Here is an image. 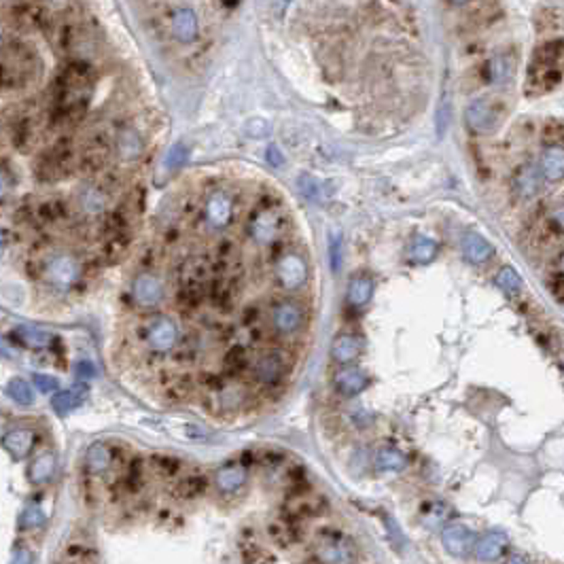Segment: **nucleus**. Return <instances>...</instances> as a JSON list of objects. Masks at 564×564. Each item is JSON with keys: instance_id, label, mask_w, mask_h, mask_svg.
<instances>
[{"instance_id": "1", "label": "nucleus", "mask_w": 564, "mask_h": 564, "mask_svg": "<svg viewBox=\"0 0 564 564\" xmlns=\"http://www.w3.org/2000/svg\"><path fill=\"white\" fill-rule=\"evenodd\" d=\"M564 79V39H548L535 47L524 81V93L539 98L552 93Z\"/></svg>"}, {"instance_id": "2", "label": "nucleus", "mask_w": 564, "mask_h": 564, "mask_svg": "<svg viewBox=\"0 0 564 564\" xmlns=\"http://www.w3.org/2000/svg\"><path fill=\"white\" fill-rule=\"evenodd\" d=\"M539 170L545 183H564V123L552 119L543 125L539 145Z\"/></svg>"}, {"instance_id": "3", "label": "nucleus", "mask_w": 564, "mask_h": 564, "mask_svg": "<svg viewBox=\"0 0 564 564\" xmlns=\"http://www.w3.org/2000/svg\"><path fill=\"white\" fill-rule=\"evenodd\" d=\"M507 113H509V104L505 98L486 96V98H478L476 102L467 106L465 117H467V125L476 134H492L505 121Z\"/></svg>"}, {"instance_id": "4", "label": "nucleus", "mask_w": 564, "mask_h": 564, "mask_svg": "<svg viewBox=\"0 0 564 564\" xmlns=\"http://www.w3.org/2000/svg\"><path fill=\"white\" fill-rule=\"evenodd\" d=\"M564 240V193L552 200L535 219L530 244L537 246H554Z\"/></svg>"}, {"instance_id": "5", "label": "nucleus", "mask_w": 564, "mask_h": 564, "mask_svg": "<svg viewBox=\"0 0 564 564\" xmlns=\"http://www.w3.org/2000/svg\"><path fill=\"white\" fill-rule=\"evenodd\" d=\"M314 554L321 564H352L354 545L348 537L337 530H324L317 537Z\"/></svg>"}, {"instance_id": "6", "label": "nucleus", "mask_w": 564, "mask_h": 564, "mask_svg": "<svg viewBox=\"0 0 564 564\" xmlns=\"http://www.w3.org/2000/svg\"><path fill=\"white\" fill-rule=\"evenodd\" d=\"M79 274V261L66 252H58L45 263V280L58 291H68L77 282Z\"/></svg>"}, {"instance_id": "7", "label": "nucleus", "mask_w": 564, "mask_h": 564, "mask_svg": "<svg viewBox=\"0 0 564 564\" xmlns=\"http://www.w3.org/2000/svg\"><path fill=\"white\" fill-rule=\"evenodd\" d=\"M276 278L280 282L282 289L287 291H297L306 284L308 280V265L306 261L295 255V252H287L276 261Z\"/></svg>"}, {"instance_id": "8", "label": "nucleus", "mask_w": 564, "mask_h": 564, "mask_svg": "<svg viewBox=\"0 0 564 564\" xmlns=\"http://www.w3.org/2000/svg\"><path fill=\"white\" fill-rule=\"evenodd\" d=\"M543 183H545V178H543L537 161H522L513 170V191L522 200H530V198L539 195L541 189H543Z\"/></svg>"}, {"instance_id": "9", "label": "nucleus", "mask_w": 564, "mask_h": 564, "mask_svg": "<svg viewBox=\"0 0 564 564\" xmlns=\"http://www.w3.org/2000/svg\"><path fill=\"white\" fill-rule=\"evenodd\" d=\"M132 295H134V302L145 308V310H151V308H158L163 299V282L155 274H149V272H143L134 278V284H132Z\"/></svg>"}, {"instance_id": "10", "label": "nucleus", "mask_w": 564, "mask_h": 564, "mask_svg": "<svg viewBox=\"0 0 564 564\" xmlns=\"http://www.w3.org/2000/svg\"><path fill=\"white\" fill-rule=\"evenodd\" d=\"M147 344L151 350L155 352H168L176 346V339H178V327L176 322L168 317H158L149 322L147 327V335H145Z\"/></svg>"}, {"instance_id": "11", "label": "nucleus", "mask_w": 564, "mask_h": 564, "mask_svg": "<svg viewBox=\"0 0 564 564\" xmlns=\"http://www.w3.org/2000/svg\"><path fill=\"white\" fill-rule=\"evenodd\" d=\"M516 66H518V58L516 53L511 51H503V53H496L494 58H490L486 64H483V81L488 85H496V87H503L507 85L509 81H513L516 75Z\"/></svg>"}, {"instance_id": "12", "label": "nucleus", "mask_w": 564, "mask_h": 564, "mask_svg": "<svg viewBox=\"0 0 564 564\" xmlns=\"http://www.w3.org/2000/svg\"><path fill=\"white\" fill-rule=\"evenodd\" d=\"M441 541H443V548L448 554L456 556V558H463L467 554H471L476 550V535L463 526V524H452V526H446L443 533H441Z\"/></svg>"}, {"instance_id": "13", "label": "nucleus", "mask_w": 564, "mask_h": 564, "mask_svg": "<svg viewBox=\"0 0 564 564\" xmlns=\"http://www.w3.org/2000/svg\"><path fill=\"white\" fill-rule=\"evenodd\" d=\"M170 28L174 39L180 43H191L198 39V15L191 6L178 4L170 15Z\"/></svg>"}, {"instance_id": "14", "label": "nucleus", "mask_w": 564, "mask_h": 564, "mask_svg": "<svg viewBox=\"0 0 564 564\" xmlns=\"http://www.w3.org/2000/svg\"><path fill=\"white\" fill-rule=\"evenodd\" d=\"M302 321H304V312L293 302H280L272 310V322H274V327L280 333H284V335L295 333L302 327Z\"/></svg>"}, {"instance_id": "15", "label": "nucleus", "mask_w": 564, "mask_h": 564, "mask_svg": "<svg viewBox=\"0 0 564 564\" xmlns=\"http://www.w3.org/2000/svg\"><path fill=\"white\" fill-rule=\"evenodd\" d=\"M509 545V537L503 530H490L476 543V558L482 563H492L503 556V552Z\"/></svg>"}, {"instance_id": "16", "label": "nucleus", "mask_w": 564, "mask_h": 564, "mask_svg": "<svg viewBox=\"0 0 564 564\" xmlns=\"http://www.w3.org/2000/svg\"><path fill=\"white\" fill-rule=\"evenodd\" d=\"M280 232V219L274 210H261L250 221V234L259 244H270Z\"/></svg>"}, {"instance_id": "17", "label": "nucleus", "mask_w": 564, "mask_h": 564, "mask_svg": "<svg viewBox=\"0 0 564 564\" xmlns=\"http://www.w3.org/2000/svg\"><path fill=\"white\" fill-rule=\"evenodd\" d=\"M284 376V359L278 352H267L259 357L255 365V378L261 384H276Z\"/></svg>"}, {"instance_id": "18", "label": "nucleus", "mask_w": 564, "mask_h": 564, "mask_svg": "<svg viewBox=\"0 0 564 564\" xmlns=\"http://www.w3.org/2000/svg\"><path fill=\"white\" fill-rule=\"evenodd\" d=\"M4 450L11 454V458L15 461H21L26 458L32 448H34V431L30 429H13L4 435V441H2Z\"/></svg>"}, {"instance_id": "19", "label": "nucleus", "mask_w": 564, "mask_h": 564, "mask_svg": "<svg viewBox=\"0 0 564 564\" xmlns=\"http://www.w3.org/2000/svg\"><path fill=\"white\" fill-rule=\"evenodd\" d=\"M234 215V206L232 200L225 193H215L208 202H206V219L212 227H225L230 225Z\"/></svg>"}, {"instance_id": "20", "label": "nucleus", "mask_w": 564, "mask_h": 564, "mask_svg": "<svg viewBox=\"0 0 564 564\" xmlns=\"http://www.w3.org/2000/svg\"><path fill=\"white\" fill-rule=\"evenodd\" d=\"M363 352V339L357 335H339L331 346V357L337 363H350Z\"/></svg>"}, {"instance_id": "21", "label": "nucleus", "mask_w": 564, "mask_h": 564, "mask_svg": "<svg viewBox=\"0 0 564 564\" xmlns=\"http://www.w3.org/2000/svg\"><path fill=\"white\" fill-rule=\"evenodd\" d=\"M117 151H119V158H121V160L132 161L143 155V151H145V143H143V138H140V134H138L136 130L125 128V130H121L119 136H117Z\"/></svg>"}, {"instance_id": "22", "label": "nucleus", "mask_w": 564, "mask_h": 564, "mask_svg": "<svg viewBox=\"0 0 564 564\" xmlns=\"http://www.w3.org/2000/svg\"><path fill=\"white\" fill-rule=\"evenodd\" d=\"M367 384H369V376L361 369H344V371H337L335 376V386L344 395H357L363 389H367Z\"/></svg>"}, {"instance_id": "23", "label": "nucleus", "mask_w": 564, "mask_h": 564, "mask_svg": "<svg viewBox=\"0 0 564 564\" xmlns=\"http://www.w3.org/2000/svg\"><path fill=\"white\" fill-rule=\"evenodd\" d=\"M85 463H87V469H89L91 473L100 476V473H106V471L111 469V465H113V454H111V450H108L106 443L96 441V443L89 446V450H87V454H85Z\"/></svg>"}, {"instance_id": "24", "label": "nucleus", "mask_w": 564, "mask_h": 564, "mask_svg": "<svg viewBox=\"0 0 564 564\" xmlns=\"http://www.w3.org/2000/svg\"><path fill=\"white\" fill-rule=\"evenodd\" d=\"M246 483V469L242 465H227L217 471V488L225 494L238 492Z\"/></svg>"}, {"instance_id": "25", "label": "nucleus", "mask_w": 564, "mask_h": 564, "mask_svg": "<svg viewBox=\"0 0 564 564\" xmlns=\"http://www.w3.org/2000/svg\"><path fill=\"white\" fill-rule=\"evenodd\" d=\"M85 395H87V386H85V384H77V386H73V389H68V391H60V393H56L53 399H51V405L56 407L58 414H68V411H73L75 407H79L81 403H83V399H85Z\"/></svg>"}, {"instance_id": "26", "label": "nucleus", "mask_w": 564, "mask_h": 564, "mask_svg": "<svg viewBox=\"0 0 564 564\" xmlns=\"http://www.w3.org/2000/svg\"><path fill=\"white\" fill-rule=\"evenodd\" d=\"M56 473V456L51 452H45L41 456H36L28 469L30 482L32 483H45L49 482Z\"/></svg>"}, {"instance_id": "27", "label": "nucleus", "mask_w": 564, "mask_h": 564, "mask_svg": "<svg viewBox=\"0 0 564 564\" xmlns=\"http://www.w3.org/2000/svg\"><path fill=\"white\" fill-rule=\"evenodd\" d=\"M374 295V282L367 276H357L348 284V304L354 308L365 306Z\"/></svg>"}, {"instance_id": "28", "label": "nucleus", "mask_w": 564, "mask_h": 564, "mask_svg": "<svg viewBox=\"0 0 564 564\" xmlns=\"http://www.w3.org/2000/svg\"><path fill=\"white\" fill-rule=\"evenodd\" d=\"M15 335H17V339H19L24 346L34 348V350L45 348V346H49V342H51V335H49L47 331H43V329H39V327H30V324H21V327H17V329H15Z\"/></svg>"}, {"instance_id": "29", "label": "nucleus", "mask_w": 564, "mask_h": 564, "mask_svg": "<svg viewBox=\"0 0 564 564\" xmlns=\"http://www.w3.org/2000/svg\"><path fill=\"white\" fill-rule=\"evenodd\" d=\"M79 206L85 215H91V217L100 215V212L104 210V195H102L100 187H93V185H89V187L81 189L79 191Z\"/></svg>"}, {"instance_id": "30", "label": "nucleus", "mask_w": 564, "mask_h": 564, "mask_svg": "<svg viewBox=\"0 0 564 564\" xmlns=\"http://www.w3.org/2000/svg\"><path fill=\"white\" fill-rule=\"evenodd\" d=\"M463 250H465L467 259L473 261V263H482L492 255V246L483 240L482 236H476V234H469L463 240Z\"/></svg>"}, {"instance_id": "31", "label": "nucleus", "mask_w": 564, "mask_h": 564, "mask_svg": "<svg viewBox=\"0 0 564 564\" xmlns=\"http://www.w3.org/2000/svg\"><path fill=\"white\" fill-rule=\"evenodd\" d=\"M376 465L382 471H401L405 467V456L395 448H384L376 456Z\"/></svg>"}, {"instance_id": "32", "label": "nucleus", "mask_w": 564, "mask_h": 564, "mask_svg": "<svg viewBox=\"0 0 564 564\" xmlns=\"http://www.w3.org/2000/svg\"><path fill=\"white\" fill-rule=\"evenodd\" d=\"M11 140H13V147H17L21 151H26L30 147V143H32V125H30L28 117H21V119H17L13 123V136H11Z\"/></svg>"}, {"instance_id": "33", "label": "nucleus", "mask_w": 564, "mask_h": 564, "mask_svg": "<svg viewBox=\"0 0 564 564\" xmlns=\"http://www.w3.org/2000/svg\"><path fill=\"white\" fill-rule=\"evenodd\" d=\"M6 393H9V397H11L13 401L21 403V405H30V403L34 401L30 384L24 382L21 378H13V380L9 382V386H6Z\"/></svg>"}, {"instance_id": "34", "label": "nucleus", "mask_w": 564, "mask_h": 564, "mask_svg": "<svg viewBox=\"0 0 564 564\" xmlns=\"http://www.w3.org/2000/svg\"><path fill=\"white\" fill-rule=\"evenodd\" d=\"M409 252H411V259L424 263V261H431V259L435 257V252H437V244L433 240H429V238H424V236H418V238L414 240V244H411Z\"/></svg>"}, {"instance_id": "35", "label": "nucleus", "mask_w": 564, "mask_h": 564, "mask_svg": "<svg viewBox=\"0 0 564 564\" xmlns=\"http://www.w3.org/2000/svg\"><path fill=\"white\" fill-rule=\"evenodd\" d=\"M43 524H45V513H43L41 507L30 505V507L24 509V513H21V518H19V526H21L24 530H34V528H39V526H43Z\"/></svg>"}, {"instance_id": "36", "label": "nucleus", "mask_w": 564, "mask_h": 564, "mask_svg": "<svg viewBox=\"0 0 564 564\" xmlns=\"http://www.w3.org/2000/svg\"><path fill=\"white\" fill-rule=\"evenodd\" d=\"M223 365H225V369H227V371H232V374H238V371H242V369L248 365V357H246L244 348H240V346L232 348V350L227 352V357H225Z\"/></svg>"}, {"instance_id": "37", "label": "nucleus", "mask_w": 564, "mask_h": 564, "mask_svg": "<svg viewBox=\"0 0 564 564\" xmlns=\"http://www.w3.org/2000/svg\"><path fill=\"white\" fill-rule=\"evenodd\" d=\"M185 160H187V147L178 143V145H174L168 151V155H165V168L168 170H176V168H180L185 163Z\"/></svg>"}, {"instance_id": "38", "label": "nucleus", "mask_w": 564, "mask_h": 564, "mask_svg": "<svg viewBox=\"0 0 564 564\" xmlns=\"http://www.w3.org/2000/svg\"><path fill=\"white\" fill-rule=\"evenodd\" d=\"M32 382H34V386L41 393H53L58 389V380L53 376H47V374H34L32 376Z\"/></svg>"}, {"instance_id": "39", "label": "nucleus", "mask_w": 564, "mask_h": 564, "mask_svg": "<svg viewBox=\"0 0 564 564\" xmlns=\"http://www.w3.org/2000/svg\"><path fill=\"white\" fill-rule=\"evenodd\" d=\"M180 490H183V494H187V496H195L198 492L204 490V480H202V478H187L185 482L180 483Z\"/></svg>"}, {"instance_id": "40", "label": "nucleus", "mask_w": 564, "mask_h": 564, "mask_svg": "<svg viewBox=\"0 0 564 564\" xmlns=\"http://www.w3.org/2000/svg\"><path fill=\"white\" fill-rule=\"evenodd\" d=\"M496 282H498L503 289H507V291H509L511 287H518V284H520V280H518V276L513 274V270H503L501 276L496 278Z\"/></svg>"}, {"instance_id": "41", "label": "nucleus", "mask_w": 564, "mask_h": 564, "mask_svg": "<svg viewBox=\"0 0 564 564\" xmlns=\"http://www.w3.org/2000/svg\"><path fill=\"white\" fill-rule=\"evenodd\" d=\"M11 564H32V554H30L28 550H19V552L13 556Z\"/></svg>"}, {"instance_id": "42", "label": "nucleus", "mask_w": 564, "mask_h": 564, "mask_svg": "<svg viewBox=\"0 0 564 564\" xmlns=\"http://www.w3.org/2000/svg\"><path fill=\"white\" fill-rule=\"evenodd\" d=\"M267 161L274 163V165H280V163L284 161V158H282V153H280L278 147H270V149H267Z\"/></svg>"}, {"instance_id": "43", "label": "nucleus", "mask_w": 564, "mask_h": 564, "mask_svg": "<svg viewBox=\"0 0 564 564\" xmlns=\"http://www.w3.org/2000/svg\"><path fill=\"white\" fill-rule=\"evenodd\" d=\"M77 374L85 376V378H91L93 376V365L89 361H79L77 363Z\"/></svg>"}, {"instance_id": "44", "label": "nucleus", "mask_w": 564, "mask_h": 564, "mask_svg": "<svg viewBox=\"0 0 564 564\" xmlns=\"http://www.w3.org/2000/svg\"><path fill=\"white\" fill-rule=\"evenodd\" d=\"M556 278H558V287L564 289V248L558 257V267H556Z\"/></svg>"}, {"instance_id": "45", "label": "nucleus", "mask_w": 564, "mask_h": 564, "mask_svg": "<svg viewBox=\"0 0 564 564\" xmlns=\"http://www.w3.org/2000/svg\"><path fill=\"white\" fill-rule=\"evenodd\" d=\"M507 564H528L522 556H511L509 560H507Z\"/></svg>"}]
</instances>
